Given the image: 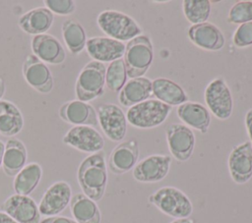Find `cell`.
Returning <instances> with one entry per match:
<instances>
[{
  "label": "cell",
  "mask_w": 252,
  "mask_h": 223,
  "mask_svg": "<svg viewBox=\"0 0 252 223\" xmlns=\"http://www.w3.org/2000/svg\"><path fill=\"white\" fill-rule=\"evenodd\" d=\"M83 194L94 201L100 200L107 185V167L104 153L99 151L83 159L77 171Z\"/></svg>",
  "instance_id": "1"
},
{
  "label": "cell",
  "mask_w": 252,
  "mask_h": 223,
  "mask_svg": "<svg viewBox=\"0 0 252 223\" xmlns=\"http://www.w3.org/2000/svg\"><path fill=\"white\" fill-rule=\"evenodd\" d=\"M154 60V47L151 38L140 34L127 42L123 61L127 77L135 79L143 77L151 67Z\"/></svg>",
  "instance_id": "2"
},
{
  "label": "cell",
  "mask_w": 252,
  "mask_h": 223,
  "mask_svg": "<svg viewBox=\"0 0 252 223\" xmlns=\"http://www.w3.org/2000/svg\"><path fill=\"white\" fill-rule=\"evenodd\" d=\"M148 200L163 214L174 219L190 217L193 213L190 198L175 187H161L150 195Z\"/></svg>",
  "instance_id": "3"
},
{
  "label": "cell",
  "mask_w": 252,
  "mask_h": 223,
  "mask_svg": "<svg viewBox=\"0 0 252 223\" xmlns=\"http://www.w3.org/2000/svg\"><path fill=\"white\" fill-rule=\"evenodd\" d=\"M98 28L110 38L118 41H129L142 34V28L129 15L115 11L104 10L96 18Z\"/></svg>",
  "instance_id": "4"
},
{
  "label": "cell",
  "mask_w": 252,
  "mask_h": 223,
  "mask_svg": "<svg viewBox=\"0 0 252 223\" xmlns=\"http://www.w3.org/2000/svg\"><path fill=\"white\" fill-rule=\"evenodd\" d=\"M106 67L103 63L90 61L81 70L75 84V93L78 100L89 102L103 93L105 85Z\"/></svg>",
  "instance_id": "5"
},
{
  "label": "cell",
  "mask_w": 252,
  "mask_h": 223,
  "mask_svg": "<svg viewBox=\"0 0 252 223\" xmlns=\"http://www.w3.org/2000/svg\"><path fill=\"white\" fill-rule=\"evenodd\" d=\"M171 110V106L158 99H147L130 107L126 119L130 125L138 129H152L162 124Z\"/></svg>",
  "instance_id": "6"
},
{
  "label": "cell",
  "mask_w": 252,
  "mask_h": 223,
  "mask_svg": "<svg viewBox=\"0 0 252 223\" xmlns=\"http://www.w3.org/2000/svg\"><path fill=\"white\" fill-rule=\"evenodd\" d=\"M208 110L220 120L228 119L233 110V98L225 81L221 78L213 80L208 84L204 92Z\"/></svg>",
  "instance_id": "7"
},
{
  "label": "cell",
  "mask_w": 252,
  "mask_h": 223,
  "mask_svg": "<svg viewBox=\"0 0 252 223\" xmlns=\"http://www.w3.org/2000/svg\"><path fill=\"white\" fill-rule=\"evenodd\" d=\"M167 147L177 161L185 162L193 154L195 147V135L186 125L173 123L165 129Z\"/></svg>",
  "instance_id": "8"
},
{
  "label": "cell",
  "mask_w": 252,
  "mask_h": 223,
  "mask_svg": "<svg viewBox=\"0 0 252 223\" xmlns=\"http://www.w3.org/2000/svg\"><path fill=\"white\" fill-rule=\"evenodd\" d=\"M97 120L102 132L112 141H121L127 132V119L123 110L113 103L98 105Z\"/></svg>",
  "instance_id": "9"
},
{
  "label": "cell",
  "mask_w": 252,
  "mask_h": 223,
  "mask_svg": "<svg viewBox=\"0 0 252 223\" xmlns=\"http://www.w3.org/2000/svg\"><path fill=\"white\" fill-rule=\"evenodd\" d=\"M171 157L166 154H151L133 168V178L140 183H158L163 180L170 169Z\"/></svg>",
  "instance_id": "10"
},
{
  "label": "cell",
  "mask_w": 252,
  "mask_h": 223,
  "mask_svg": "<svg viewBox=\"0 0 252 223\" xmlns=\"http://www.w3.org/2000/svg\"><path fill=\"white\" fill-rule=\"evenodd\" d=\"M66 145L86 153H96L102 150L104 139L100 133L90 126H74L62 139Z\"/></svg>",
  "instance_id": "11"
},
{
  "label": "cell",
  "mask_w": 252,
  "mask_h": 223,
  "mask_svg": "<svg viewBox=\"0 0 252 223\" xmlns=\"http://www.w3.org/2000/svg\"><path fill=\"white\" fill-rule=\"evenodd\" d=\"M227 167L231 180L237 185H243L252 178V143L249 140L231 149Z\"/></svg>",
  "instance_id": "12"
},
{
  "label": "cell",
  "mask_w": 252,
  "mask_h": 223,
  "mask_svg": "<svg viewBox=\"0 0 252 223\" xmlns=\"http://www.w3.org/2000/svg\"><path fill=\"white\" fill-rule=\"evenodd\" d=\"M72 198V189L65 181H57L50 185L44 192L38 210L43 216H56L62 212L70 203Z\"/></svg>",
  "instance_id": "13"
},
{
  "label": "cell",
  "mask_w": 252,
  "mask_h": 223,
  "mask_svg": "<svg viewBox=\"0 0 252 223\" xmlns=\"http://www.w3.org/2000/svg\"><path fill=\"white\" fill-rule=\"evenodd\" d=\"M25 81L40 93H48L53 88V78L48 67L35 55L29 54L23 63Z\"/></svg>",
  "instance_id": "14"
},
{
  "label": "cell",
  "mask_w": 252,
  "mask_h": 223,
  "mask_svg": "<svg viewBox=\"0 0 252 223\" xmlns=\"http://www.w3.org/2000/svg\"><path fill=\"white\" fill-rule=\"evenodd\" d=\"M5 213L18 223H39L40 213L36 202L29 195H12L2 204Z\"/></svg>",
  "instance_id": "15"
},
{
  "label": "cell",
  "mask_w": 252,
  "mask_h": 223,
  "mask_svg": "<svg viewBox=\"0 0 252 223\" xmlns=\"http://www.w3.org/2000/svg\"><path fill=\"white\" fill-rule=\"evenodd\" d=\"M140 154L139 143L136 139H128L118 143L110 152L107 165L109 170L116 175H121L133 170L138 163Z\"/></svg>",
  "instance_id": "16"
},
{
  "label": "cell",
  "mask_w": 252,
  "mask_h": 223,
  "mask_svg": "<svg viewBox=\"0 0 252 223\" xmlns=\"http://www.w3.org/2000/svg\"><path fill=\"white\" fill-rule=\"evenodd\" d=\"M59 117L66 123L75 126H98L97 114L94 108L88 102L78 99L63 103L58 110Z\"/></svg>",
  "instance_id": "17"
},
{
  "label": "cell",
  "mask_w": 252,
  "mask_h": 223,
  "mask_svg": "<svg viewBox=\"0 0 252 223\" xmlns=\"http://www.w3.org/2000/svg\"><path fill=\"white\" fill-rule=\"evenodd\" d=\"M86 49L94 61L104 63L122 58L125 52V44L110 37L94 36L87 39Z\"/></svg>",
  "instance_id": "18"
},
{
  "label": "cell",
  "mask_w": 252,
  "mask_h": 223,
  "mask_svg": "<svg viewBox=\"0 0 252 223\" xmlns=\"http://www.w3.org/2000/svg\"><path fill=\"white\" fill-rule=\"evenodd\" d=\"M31 47L39 60L43 63L58 65L64 62L66 52L60 41L49 33L34 35L31 41Z\"/></svg>",
  "instance_id": "19"
},
{
  "label": "cell",
  "mask_w": 252,
  "mask_h": 223,
  "mask_svg": "<svg viewBox=\"0 0 252 223\" xmlns=\"http://www.w3.org/2000/svg\"><path fill=\"white\" fill-rule=\"evenodd\" d=\"M188 37L196 46L209 51L220 50L225 42L221 30L208 22L192 25L188 28Z\"/></svg>",
  "instance_id": "20"
},
{
  "label": "cell",
  "mask_w": 252,
  "mask_h": 223,
  "mask_svg": "<svg viewBox=\"0 0 252 223\" xmlns=\"http://www.w3.org/2000/svg\"><path fill=\"white\" fill-rule=\"evenodd\" d=\"M54 15L45 7H36L24 13L18 20L19 28L28 34L46 33L51 28Z\"/></svg>",
  "instance_id": "21"
},
{
  "label": "cell",
  "mask_w": 252,
  "mask_h": 223,
  "mask_svg": "<svg viewBox=\"0 0 252 223\" xmlns=\"http://www.w3.org/2000/svg\"><path fill=\"white\" fill-rule=\"evenodd\" d=\"M153 96L152 81L147 77L131 79L118 94L119 103L124 107H132Z\"/></svg>",
  "instance_id": "22"
},
{
  "label": "cell",
  "mask_w": 252,
  "mask_h": 223,
  "mask_svg": "<svg viewBox=\"0 0 252 223\" xmlns=\"http://www.w3.org/2000/svg\"><path fill=\"white\" fill-rule=\"evenodd\" d=\"M178 118L189 127L206 134L211 124V114L207 107L198 102H185L177 107Z\"/></svg>",
  "instance_id": "23"
},
{
  "label": "cell",
  "mask_w": 252,
  "mask_h": 223,
  "mask_svg": "<svg viewBox=\"0 0 252 223\" xmlns=\"http://www.w3.org/2000/svg\"><path fill=\"white\" fill-rule=\"evenodd\" d=\"M28 158L26 145L18 139H9L5 143L2 169L9 177H15L25 166Z\"/></svg>",
  "instance_id": "24"
},
{
  "label": "cell",
  "mask_w": 252,
  "mask_h": 223,
  "mask_svg": "<svg viewBox=\"0 0 252 223\" xmlns=\"http://www.w3.org/2000/svg\"><path fill=\"white\" fill-rule=\"evenodd\" d=\"M153 95L159 101L169 106H179L188 101V95L184 89L175 82L165 79L157 78L152 81Z\"/></svg>",
  "instance_id": "25"
},
{
  "label": "cell",
  "mask_w": 252,
  "mask_h": 223,
  "mask_svg": "<svg viewBox=\"0 0 252 223\" xmlns=\"http://www.w3.org/2000/svg\"><path fill=\"white\" fill-rule=\"evenodd\" d=\"M70 211L77 223H100L101 221V213L96 202L83 193L72 196Z\"/></svg>",
  "instance_id": "26"
},
{
  "label": "cell",
  "mask_w": 252,
  "mask_h": 223,
  "mask_svg": "<svg viewBox=\"0 0 252 223\" xmlns=\"http://www.w3.org/2000/svg\"><path fill=\"white\" fill-rule=\"evenodd\" d=\"M24 127V117L21 110L11 101L0 100V134L13 137Z\"/></svg>",
  "instance_id": "27"
},
{
  "label": "cell",
  "mask_w": 252,
  "mask_h": 223,
  "mask_svg": "<svg viewBox=\"0 0 252 223\" xmlns=\"http://www.w3.org/2000/svg\"><path fill=\"white\" fill-rule=\"evenodd\" d=\"M42 176L41 166L36 162L27 164L16 176L13 182V188L16 194L29 195L37 187Z\"/></svg>",
  "instance_id": "28"
},
{
  "label": "cell",
  "mask_w": 252,
  "mask_h": 223,
  "mask_svg": "<svg viewBox=\"0 0 252 223\" xmlns=\"http://www.w3.org/2000/svg\"><path fill=\"white\" fill-rule=\"evenodd\" d=\"M62 36L68 50L74 54H80L86 47L87 35L83 26L73 19H67L62 24Z\"/></svg>",
  "instance_id": "29"
},
{
  "label": "cell",
  "mask_w": 252,
  "mask_h": 223,
  "mask_svg": "<svg viewBox=\"0 0 252 223\" xmlns=\"http://www.w3.org/2000/svg\"><path fill=\"white\" fill-rule=\"evenodd\" d=\"M211 6L209 0H184L182 2L183 14L192 25L206 23L210 18Z\"/></svg>",
  "instance_id": "30"
},
{
  "label": "cell",
  "mask_w": 252,
  "mask_h": 223,
  "mask_svg": "<svg viewBox=\"0 0 252 223\" xmlns=\"http://www.w3.org/2000/svg\"><path fill=\"white\" fill-rule=\"evenodd\" d=\"M126 67L123 58L110 62L105 71V84L112 92H118L126 84Z\"/></svg>",
  "instance_id": "31"
},
{
  "label": "cell",
  "mask_w": 252,
  "mask_h": 223,
  "mask_svg": "<svg viewBox=\"0 0 252 223\" xmlns=\"http://www.w3.org/2000/svg\"><path fill=\"white\" fill-rule=\"evenodd\" d=\"M227 22L241 25L252 21V1H238L228 11Z\"/></svg>",
  "instance_id": "32"
},
{
  "label": "cell",
  "mask_w": 252,
  "mask_h": 223,
  "mask_svg": "<svg viewBox=\"0 0 252 223\" xmlns=\"http://www.w3.org/2000/svg\"><path fill=\"white\" fill-rule=\"evenodd\" d=\"M233 44L243 48L252 45V21L241 24L233 33Z\"/></svg>",
  "instance_id": "33"
},
{
  "label": "cell",
  "mask_w": 252,
  "mask_h": 223,
  "mask_svg": "<svg viewBox=\"0 0 252 223\" xmlns=\"http://www.w3.org/2000/svg\"><path fill=\"white\" fill-rule=\"evenodd\" d=\"M43 4L53 15H71L76 9V4L73 0H44Z\"/></svg>",
  "instance_id": "34"
},
{
  "label": "cell",
  "mask_w": 252,
  "mask_h": 223,
  "mask_svg": "<svg viewBox=\"0 0 252 223\" xmlns=\"http://www.w3.org/2000/svg\"><path fill=\"white\" fill-rule=\"evenodd\" d=\"M39 223H77L74 219L65 216H50L40 220Z\"/></svg>",
  "instance_id": "35"
},
{
  "label": "cell",
  "mask_w": 252,
  "mask_h": 223,
  "mask_svg": "<svg viewBox=\"0 0 252 223\" xmlns=\"http://www.w3.org/2000/svg\"><path fill=\"white\" fill-rule=\"evenodd\" d=\"M244 123H245V127H246L247 135H248V137L250 139L249 141L252 143V108H250L246 112Z\"/></svg>",
  "instance_id": "36"
},
{
  "label": "cell",
  "mask_w": 252,
  "mask_h": 223,
  "mask_svg": "<svg viewBox=\"0 0 252 223\" xmlns=\"http://www.w3.org/2000/svg\"><path fill=\"white\" fill-rule=\"evenodd\" d=\"M0 223H18L4 211H0Z\"/></svg>",
  "instance_id": "37"
},
{
  "label": "cell",
  "mask_w": 252,
  "mask_h": 223,
  "mask_svg": "<svg viewBox=\"0 0 252 223\" xmlns=\"http://www.w3.org/2000/svg\"><path fill=\"white\" fill-rule=\"evenodd\" d=\"M169 223H196L195 219L191 218V217H186V218H177L172 220Z\"/></svg>",
  "instance_id": "38"
},
{
  "label": "cell",
  "mask_w": 252,
  "mask_h": 223,
  "mask_svg": "<svg viewBox=\"0 0 252 223\" xmlns=\"http://www.w3.org/2000/svg\"><path fill=\"white\" fill-rule=\"evenodd\" d=\"M4 150H5V143L0 140V167H2V162H3V155H4Z\"/></svg>",
  "instance_id": "39"
},
{
  "label": "cell",
  "mask_w": 252,
  "mask_h": 223,
  "mask_svg": "<svg viewBox=\"0 0 252 223\" xmlns=\"http://www.w3.org/2000/svg\"><path fill=\"white\" fill-rule=\"evenodd\" d=\"M5 88H6L5 87V82L2 78H0V100H1V98L3 97V95L5 93Z\"/></svg>",
  "instance_id": "40"
}]
</instances>
